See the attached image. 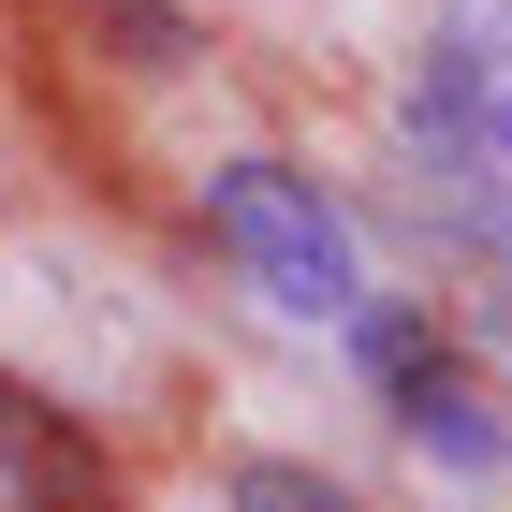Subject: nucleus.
I'll return each mask as SVG.
<instances>
[{"instance_id": "obj_4", "label": "nucleus", "mask_w": 512, "mask_h": 512, "mask_svg": "<svg viewBox=\"0 0 512 512\" xmlns=\"http://www.w3.org/2000/svg\"><path fill=\"white\" fill-rule=\"evenodd\" d=\"M220 512H366V498L322 483V469H293V454H249V469L220 483Z\"/></svg>"}, {"instance_id": "obj_1", "label": "nucleus", "mask_w": 512, "mask_h": 512, "mask_svg": "<svg viewBox=\"0 0 512 512\" xmlns=\"http://www.w3.org/2000/svg\"><path fill=\"white\" fill-rule=\"evenodd\" d=\"M395 147H410V191H425L439 235L512 249V0H439L410 103H395Z\"/></svg>"}, {"instance_id": "obj_3", "label": "nucleus", "mask_w": 512, "mask_h": 512, "mask_svg": "<svg viewBox=\"0 0 512 512\" xmlns=\"http://www.w3.org/2000/svg\"><path fill=\"white\" fill-rule=\"evenodd\" d=\"M366 366H381V395H395V425H410V454H425V469H454V483H498V469H512V425L425 352V322L366 308Z\"/></svg>"}, {"instance_id": "obj_5", "label": "nucleus", "mask_w": 512, "mask_h": 512, "mask_svg": "<svg viewBox=\"0 0 512 512\" xmlns=\"http://www.w3.org/2000/svg\"><path fill=\"white\" fill-rule=\"evenodd\" d=\"M0 512H15V469H0Z\"/></svg>"}, {"instance_id": "obj_2", "label": "nucleus", "mask_w": 512, "mask_h": 512, "mask_svg": "<svg viewBox=\"0 0 512 512\" xmlns=\"http://www.w3.org/2000/svg\"><path fill=\"white\" fill-rule=\"evenodd\" d=\"M205 235L235 249V278L278 322H366V235H352V205L322 191V176H293V161H220V176H205Z\"/></svg>"}]
</instances>
